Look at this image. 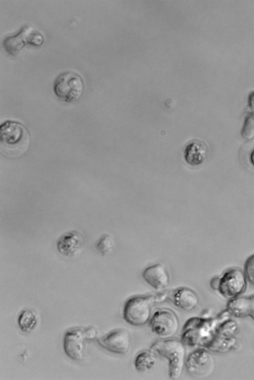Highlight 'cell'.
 <instances>
[{"label": "cell", "mask_w": 254, "mask_h": 380, "mask_svg": "<svg viewBox=\"0 0 254 380\" xmlns=\"http://www.w3.org/2000/svg\"><path fill=\"white\" fill-rule=\"evenodd\" d=\"M30 145L28 131L22 124L8 120L0 127V149L2 154L10 158L24 154Z\"/></svg>", "instance_id": "obj_1"}, {"label": "cell", "mask_w": 254, "mask_h": 380, "mask_svg": "<svg viewBox=\"0 0 254 380\" xmlns=\"http://www.w3.org/2000/svg\"><path fill=\"white\" fill-rule=\"evenodd\" d=\"M215 320L192 317L184 324L181 334L182 342L188 346L205 347L215 335L218 325Z\"/></svg>", "instance_id": "obj_2"}, {"label": "cell", "mask_w": 254, "mask_h": 380, "mask_svg": "<svg viewBox=\"0 0 254 380\" xmlns=\"http://www.w3.org/2000/svg\"><path fill=\"white\" fill-rule=\"evenodd\" d=\"M150 348L168 360L170 378H179L185 363V348L182 341L171 339L159 340L154 342Z\"/></svg>", "instance_id": "obj_3"}, {"label": "cell", "mask_w": 254, "mask_h": 380, "mask_svg": "<svg viewBox=\"0 0 254 380\" xmlns=\"http://www.w3.org/2000/svg\"><path fill=\"white\" fill-rule=\"evenodd\" d=\"M84 82L82 76L72 71L60 74L55 79L53 91L61 100L71 103L78 100L82 95Z\"/></svg>", "instance_id": "obj_4"}, {"label": "cell", "mask_w": 254, "mask_h": 380, "mask_svg": "<svg viewBox=\"0 0 254 380\" xmlns=\"http://www.w3.org/2000/svg\"><path fill=\"white\" fill-rule=\"evenodd\" d=\"M157 302L156 296L152 295L135 296L129 299L124 308L125 320L132 326L144 325L149 320L151 308Z\"/></svg>", "instance_id": "obj_5"}, {"label": "cell", "mask_w": 254, "mask_h": 380, "mask_svg": "<svg viewBox=\"0 0 254 380\" xmlns=\"http://www.w3.org/2000/svg\"><path fill=\"white\" fill-rule=\"evenodd\" d=\"M97 334L96 330L93 327L76 328L67 331L64 340L66 354L74 360H81L85 354L86 341L95 339Z\"/></svg>", "instance_id": "obj_6"}, {"label": "cell", "mask_w": 254, "mask_h": 380, "mask_svg": "<svg viewBox=\"0 0 254 380\" xmlns=\"http://www.w3.org/2000/svg\"><path fill=\"white\" fill-rule=\"evenodd\" d=\"M44 37L41 32L30 25H24L15 35L6 37L3 42L5 51L9 55H17L26 45L41 46Z\"/></svg>", "instance_id": "obj_7"}, {"label": "cell", "mask_w": 254, "mask_h": 380, "mask_svg": "<svg viewBox=\"0 0 254 380\" xmlns=\"http://www.w3.org/2000/svg\"><path fill=\"white\" fill-rule=\"evenodd\" d=\"M149 327L155 335L170 337L178 331L179 321L176 313L170 309H160L156 311L149 321Z\"/></svg>", "instance_id": "obj_8"}, {"label": "cell", "mask_w": 254, "mask_h": 380, "mask_svg": "<svg viewBox=\"0 0 254 380\" xmlns=\"http://www.w3.org/2000/svg\"><path fill=\"white\" fill-rule=\"evenodd\" d=\"M246 279L245 274L240 269H230L219 278L217 290L226 298H236L245 291Z\"/></svg>", "instance_id": "obj_9"}, {"label": "cell", "mask_w": 254, "mask_h": 380, "mask_svg": "<svg viewBox=\"0 0 254 380\" xmlns=\"http://www.w3.org/2000/svg\"><path fill=\"white\" fill-rule=\"evenodd\" d=\"M188 372L194 377H204L211 373L214 366L212 356L204 349L191 353L185 362Z\"/></svg>", "instance_id": "obj_10"}, {"label": "cell", "mask_w": 254, "mask_h": 380, "mask_svg": "<svg viewBox=\"0 0 254 380\" xmlns=\"http://www.w3.org/2000/svg\"><path fill=\"white\" fill-rule=\"evenodd\" d=\"M97 342L107 350L118 354L127 353L131 345L129 333L124 329L113 330L98 339Z\"/></svg>", "instance_id": "obj_11"}, {"label": "cell", "mask_w": 254, "mask_h": 380, "mask_svg": "<svg viewBox=\"0 0 254 380\" xmlns=\"http://www.w3.org/2000/svg\"><path fill=\"white\" fill-rule=\"evenodd\" d=\"M82 245V234L76 230L63 233L56 243L57 251L64 258H73L78 255L80 253Z\"/></svg>", "instance_id": "obj_12"}, {"label": "cell", "mask_w": 254, "mask_h": 380, "mask_svg": "<svg viewBox=\"0 0 254 380\" xmlns=\"http://www.w3.org/2000/svg\"><path fill=\"white\" fill-rule=\"evenodd\" d=\"M144 281L156 290L165 289L169 284L170 278L165 266L156 264L146 268L142 273Z\"/></svg>", "instance_id": "obj_13"}, {"label": "cell", "mask_w": 254, "mask_h": 380, "mask_svg": "<svg viewBox=\"0 0 254 380\" xmlns=\"http://www.w3.org/2000/svg\"><path fill=\"white\" fill-rule=\"evenodd\" d=\"M170 298L176 306L185 311L193 310L199 303V298L196 293L186 287L175 289L172 292Z\"/></svg>", "instance_id": "obj_14"}, {"label": "cell", "mask_w": 254, "mask_h": 380, "mask_svg": "<svg viewBox=\"0 0 254 380\" xmlns=\"http://www.w3.org/2000/svg\"><path fill=\"white\" fill-rule=\"evenodd\" d=\"M208 153V147L204 142L193 140L186 146L184 157L187 163L190 165L197 166L205 161Z\"/></svg>", "instance_id": "obj_15"}, {"label": "cell", "mask_w": 254, "mask_h": 380, "mask_svg": "<svg viewBox=\"0 0 254 380\" xmlns=\"http://www.w3.org/2000/svg\"><path fill=\"white\" fill-rule=\"evenodd\" d=\"M227 311L236 317L250 316L254 320V295L230 299L227 305Z\"/></svg>", "instance_id": "obj_16"}, {"label": "cell", "mask_w": 254, "mask_h": 380, "mask_svg": "<svg viewBox=\"0 0 254 380\" xmlns=\"http://www.w3.org/2000/svg\"><path fill=\"white\" fill-rule=\"evenodd\" d=\"M155 355L151 351H144L136 356L134 360V366L139 372H145L151 369L156 363Z\"/></svg>", "instance_id": "obj_17"}, {"label": "cell", "mask_w": 254, "mask_h": 380, "mask_svg": "<svg viewBox=\"0 0 254 380\" xmlns=\"http://www.w3.org/2000/svg\"><path fill=\"white\" fill-rule=\"evenodd\" d=\"M37 316L35 313L29 309L23 310L19 316L18 323L20 329L23 332L33 330L37 323Z\"/></svg>", "instance_id": "obj_18"}, {"label": "cell", "mask_w": 254, "mask_h": 380, "mask_svg": "<svg viewBox=\"0 0 254 380\" xmlns=\"http://www.w3.org/2000/svg\"><path fill=\"white\" fill-rule=\"evenodd\" d=\"M114 244L112 236L109 233H104L95 242L94 247L101 255L105 256L112 252Z\"/></svg>", "instance_id": "obj_19"}, {"label": "cell", "mask_w": 254, "mask_h": 380, "mask_svg": "<svg viewBox=\"0 0 254 380\" xmlns=\"http://www.w3.org/2000/svg\"><path fill=\"white\" fill-rule=\"evenodd\" d=\"M242 135L247 139H252L254 136V113L251 112L247 115L242 130Z\"/></svg>", "instance_id": "obj_20"}, {"label": "cell", "mask_w": 254, "mask_h": 380, "mask_svg": "<svg viewBox=\"0 0 254 380\" xmlns=\"http://www.w3.org/2000/svg\"><path fill=\"white\" fill-rule=\"evenodd\" d=\"M245 272L246 278L254 286V254L250 256L246 261Z\"/></svg>", "instance_id": "obj_21"}, {"label": "cell", "mask_w": 254, "mask_h": 380, "mask_svg": "<svg viewBox=\"0 0 254 380\" xmlns=\"http://www.w3.org/2000/svg\"><path fill=\"white\" fill-rule=\"evenodd\" d=\"M248 104L251 112L254 113V91L250 93L248 96Z\"/></svg>", "instance_id": "obj_22"}, {"label": "cell", "mask_w": 254, "mask_h": 380, "mask_svg": "<svg viewBox=\"0 0 254 380\" xmlns=\"http://www.w3.org/2000/svg\"><path fill=\"white\" fill-rule=\"evenodd\" d=\"M219 281V278L216 277L213 278L211 281V286L213 289L217 290Z\"/></svg>", "instance_id": "obj_23"}, {"label": "cell", "mask_w": 254, "mask_h": 380, "mask_svg": "<svg viewBox=\"0 0 254 380\" xmlns=\"http://www.w3.org/2000/svg\"><path fill=\"white\" fill-rule=\"evenodd\" d=\"M249 159L250 163L254 167V146L250 152Z\"/></svg>", "instance_id": "obj_24"}]
</instances>
